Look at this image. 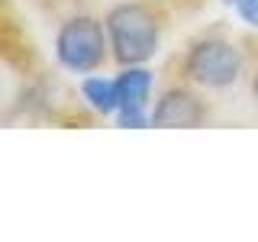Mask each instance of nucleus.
<instances>
[{
    "label": "nucleus",
    "mask_w": 258,
    "mask_h": 242,
    "mask_svg": "<svg viewBox=\"0 0 258 242\" xmlns=\"http://www.w3.org/2000/svg\"><path fill=\"white\" fill-rule=\"evenodd\" d=\"M107 29L113 39V52L123 65H142L158 48V20L142 4L113 7L107 16Z\"/></svg>",
    "instance_id": "obj_1"
},
{
    "label": "nucleus",
    "mask_w": 258,
    "mask_h": 242,
    "mask_svg": "<svg viewBox=\"0 0 258 242\" xmlns=\"http://www.w3.org/2000/svg\"><path fill=\"white\" fill-rule=\"evenodd\" d=\"M107 55V42H103L100 23L91 16H75L68 20L58 32V62L71 71H94Z\"/></svg>",
    "instance_id": "obj_2"
},
{
    "label": "nucleus",
    "mask_w": 258,
    "mask_h": 242,
    "mask_svg": "<svg viewBox=\"0 0 258 242\" xmlns=\"http://www.w3.org/2000/svg\"><path fill=\"white\" fill-rule=\"evenodd\" d=\"M242 58L236 52V45L226 42V39H204L190 48L187 62H184V71L187 78H194L204 87H226L239 78Z\"/></svg>",
    "instance_id": "obj_3"
},
{
    "label": "nucleus",
    "mask_w": 258,
    "mask_h": 242,
    "mask_svg": "<svg viewBox=\"0 0 258 242\" xmlns=\"http://www.w3.org/2000/svg\"><path fill=\"white\" fill-rule=\"evenodd\" d=\"M119 87V126L126 129H142L152 123V116H145V100L152 91V75L145 68H129L116 81Z\"/></svg>",
    "instance_id": "obj_4"
},
{
    "label": "nucleus",
    "mask_w": 258,
    "mask_h": 242,
    "mask_svg": "<svg viewBox=\"0 0 258 242\" xmlns=\"http://www.w3.org/2000/svg\"><path fill=\"white\" fill-rule=\"evenodd\" d=\"M204 123V107L190 91H168L152 113V126H184L194 129Z\"/></svg>",
    "instance_id": "obj_5"
},
{
    "label": "nucleus",
    "mask_w": 258,
    "mask_h": 242,
    "mask_svg": "<svg viewBox=\"0 0 258 242\" xmlns=\"http://www.w3.org/2000/svg\"><path fill=\"white\" fill-rule=\"evenodd\" d=\"M81 91H84V100L91 103L97 113H113V110H119V87H116V81L87 78Z\"/></svg>",
    "instance_id": "obj_6"
},
{
    "label": "nucleus",
    "mask_w": 258,
    "mask_h": 242,
    "mask_svg": "<svg viewBox=\"0 0 258 242\" xmlns=\"http://www.w3.org/2000/svg\"><path fill=\"white\" fill-rule=\"evenodd\" d=\"M229 4L236 7V13L248 23V26L258 29V0H229Z\"/></svg>",
    "instance_id": "obj_7"
},
{
    "label": "nucleus",
    "mask_w": 258,
    "mask_h": 242,
    "mask_svg": "<svg viewBox=\"0 0 258 242\" xmlns=\"http://www.w3.org/2000/svg\"><path fill=\"white\" fill-rule=\"evenodd\" d=\"M252 91H255V97H258V78H255V84H252Z\"/></svg>",
    "instance_id": "obj_8"
}]
</instances>
